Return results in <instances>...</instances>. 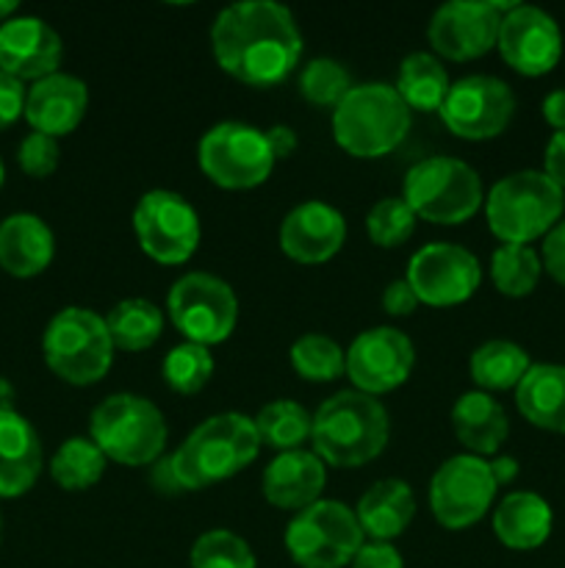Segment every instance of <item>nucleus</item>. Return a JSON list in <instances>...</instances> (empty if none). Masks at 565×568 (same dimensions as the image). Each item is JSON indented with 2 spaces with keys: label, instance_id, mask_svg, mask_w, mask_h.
I'll use <instances>...</instances> for the list:
<instances>
[{
  "label": "nucleus",
  "instance_id": "f3484780",
  "mask_svg": "<svg viewBox=\"0 0 565 568\" xmlns=\"http://www.w3.org/2000/svg\"><path fill=\"white\" fill-rule=\"evenodd\" d=\"M415 366V347L397 327L363 331L347 349V375L355 392L369 397L393 392L410 377Z\"/></svg>",
  "mask_w": 565,
  "mask_h": 568
},
{
  "label": "nucleus",
  "instance_id": "4c0bfd02",
  "mask_svg": "<svg viewBox=\"0 0 565 568\" xmlns=\"http://www.w3.org/2000/svg\"><path fill=\"white\" fill-rule=\"evenodd\" d=\"M192 568H258L244 538L230 530H208L194 541L188 555Z\"/></svg>",
  "mask_w": 565,
  "mask_h": 568
},
{
  "label": "nucleus",
  "instance_id": "9b49d317",
  "mask_svg": "<svg viewBox=\"0 0 565 568\" xmlns=\"http://www.w3.org/2000/svg\"><path fill=\"white\" fill-rule=\"evenodd\" d=\"M199 166L222 189H255L275 170L266 131L247 122H219L199 139Z\"/></svg>",
  "mask_w": 565,
  "mask_h": 568
},
{
  "label": "nucleus",
  "instance_id": "6e6552de",
  "mask_svg": "<svg viewBox=\"0 0 565 568\" xmlns=\"http://www.w3.org/2000/svg\"><path fill=\"white\" fill-rule=\"evenodd\" d=\"M404 203L419 220L435 225H463L482 209V181L465 161L432 155L410 166Z\"/></svg>",
  "mask_w": 565,
  "mask_h": 568
},
{
  "label": "nucleus",
  "instance_id": "49530a36",
  "mask_svg": "<svg viewBox=\"0 0 565 568\" xmlns=\"http://www.w3.org/2000/svg\"><path fill=\"white\" fill-rule=\"evenodd\" d=\"M546 172L554 183L565 192V131H557L546 144Z\"/></svg>",
  "mask_w": 565,
  "mask_h": 568
},
{
  "label": "nucleus",
  "instance_id": "2f4dec72",
  "mask_svg": "<svg viewBox=\"0 0 565 568\" xmlns=\"http://www.w3.org/2000/svg\"><path fill=\"white\" fill-rule=\"evenodd\" d=\"M310 427H314V416L294 399H275L255 416L260 444L277 453H291L302 447L305 438H310Z\"/></svg>",
  "mask_w": 565,
  "mask_h": 568
},
{
  "label": "nucleus",
  "instance_id": "f03ea898",
  "mask_svg": "<svg viewBox=\"0 0 565 568\" xmlns=\"http://www.w3.org/2000/svg\"><path fill=\"white\" fill-rule=\"evenodd\" d=\"M391 436L388 410L363 392H338L319 405L310 427L314 453L325 466L358 469L380 458Z\"/></svg>",
  "mask_w": 565,
  "mask_h": 568
},
{
  "label": "nucleus",
  "instance_id": "6ab92c4d",
  "mask_svg": "<svg viewBox=\"0 0 565 568\" xmlns=\"http://www.w3.org/2000/svg\"><path fill=\"white\" fill-rule=\"evenodd\" d=\"M61 55V37L39 17H11L0 26V70L20 83L59 72Z\"/></svg>",
  "mask_w": 565,
  "mask_h": 568
},
{
  "label": "nucleus",
  "instance_id": "2eb2a0df",
  "mask_svg": "<svg viewBox=\"0 0 565 568\" xmlns=\"http://www.w3.org/2000/svg\"><path fill=\"white\" fill-rule=\"evenodd\" d=\"M515 3L502 0H452L432 14L427 39L432 50L449 61H471L496 44L504 14Z\"/></svg>",
  "mask_w": 565,
  "mask_h": 568
},
{
  "label": "nucleus",
  "instance_id": "8fccbe9b",
  "mask_svg": "<svg viewBox=\"0 0 565 568\" xmlns=\"http://www.w3.org/2000/svg\"><path fill=\"white\" fill-rule=\"evenodd\" d=\"M487 466H491V475L496 486H510L518 477V460L510 458V455H502V458L491 460Z\"/></svg>",
  "mask_w": 565,
  "mask_h": 568
},
{
  "label": "nucleus",
  "instance_id": "a18cd8bd",
  "mask_svg": "<svg viewBox=\"0 0 565 568\" xmlns=\"http://www.w3.org/2000/svg\"><path fill=\"white\" fill-rule=\"evenodd\" d=\"M415 305H419V297L410 288L408 281H391L382 292V308L391 316H408L413 314Z\"/></svg>",
  "mask_w": 565,
  "mask_h": 568
},
{
  "label": "nucleus",
  "instance_id": "c85d7f7f",
  "mask_svg": "<svg viewBox=\"0 0 565 568\" xmlns=\"http://www.w3.org/2000/svg\"><path fill=\"white\" fill-rule=\"evenodd\" d=\"M530 355L524 347L513 342H502L493 338L482 347L474 349L471 355V381L480 386V392H507V388H518L524 375L530 372Z\"/></svg>",
  "mask_w": 565,
  "mask_h": 568
},
{
  "label": "nucleus",
  "instance_id": "603ef678",
  "mask_svg": "<svg viewBox=\"0 0 565 568\" xmlns=\"http://www.w3.org/2000/svg\"><path fill=\"white\" fill-rule=\"evenodd\" d=\"M17 9H20V6H17L14 0H0V22L11 20V14H14Z\"/></svg>",
  "mask_w": 565,
  "mask_h": 568
},
{
  "label": "nucleus",
  "instance_id": "9d476101",
  "mask_svg": "<svg viewBox=\"0 0 565 568\" xmlns=\"http://www.w3.org/2000/svg\"><path fill=\"white\" fill-rule=\"evenodd\" d=\"M166 311L186 342L210 347L230 338V333L236 331L238 297L222 277L208 272H188L170 288Z\"/></svg>",
  "mask_w": 565,
  "mask_h": 568
},
{
  "label": "nucleus",
  "instance_id": "ea45409f",
  "mask_svg": "<svg viewBox=\"0 0 565 568\" xmlns=\"http://www.w3.org/2000/svg\"><path fill=\"white\" fill-rule=\"evenodd\" d=\"M59 139L44 136V133H28L17 150V161H20L22 172L31 178H50L59 166Z\"/></svg>",
  "mask_w": 565,
  "mask_h": 568
},
{
  "label": "nucleus",
  "instance_id": "bb28decb",
  "mask_svg": "<svg viewBox=\"0 0 565 568\" xmlns=\"http://www.w3.org/2000/svg\"><path fill=\"white\" fill-rule=\"evenodd\" d=\"M515 405L521 416L535 427L565 433V366H530L524 381L515 388Z\"/></svg>",
  "mask_w": 565,
  "mask_h": 568
},
{
  "label": "nucleus",
  "instance_id": "39448f33",
  "mask_svg": "<svg viewBox=\"0 0 565 568\" xmlns=\"http://www.w3.org/2000/svg\"><path fill=\"white\" fill-rule=\"evenodd\" d=\"M565 194L546 172L521 170L493 183L485 197V216L502 244H530L557 225Z\"/></svg>",
  "mask_w": 565,
  "mask_h": 568
},
{
  "label": "nucleus",
  "instance_id": "f704fd0d",
  "mask_svg": "<svg viewBox=\"0 0 565 568\" xmlns=\"http://www.w3.org/2000/svg\"><path fill=\"white\" fill-rule=\"evenodd\" d=\"M291 366L302 381L332 383L347 375V353L332 338L321 333H308L291 347Z\"/></svg>",
  "mask_w": 565,
  "mask_h": 568
},
{
  "label": "nucleus",
  "instance_id": "412c9836",
  "mask_svg": "<svg viewBox=\"0 0 565 568\" xmlns=\"http://www.w3.org/2000/svg\"><path fill=\"white\" fill-rule=\"evenodd\" d=\"M89 109V89L81 78L53 72L25 92V120L33 133L66 136L83 122Z\"/></svg>",
  "mask_w": 565,
  "mask_h": 568
},
{
  "label": "nucleus",
  "instance_id": "f8f14e48",
  "mask_svg": "<svg viewBox=\"0 0 565 568\" xmlns=\"http://www.w3.org/2000/svg\"><path fill=\"white\" fill-rule=\"evenodd\" d=\"M138 247L155 264H186L199 247V216L186 197L166 189L142 194L133 209Z\"/></svg>",
  "mask_w": 565,
  "mask_h": 568
},
{
  "label": "nucleus",
  "instance_id": "c03bdc74",
  "mask_svg": "<svg viewBox=\"0 0 565 568\" xmlns=\"http://www.w3.org/2000/svg\"><path fill=\"white\" fill-rule=\"evenodd\" d=\"M150 486L161 494V497H181L186 494L181 477H177L172 455H161L155 464H150Z\"/></svg>",
  "mask_w": 565,
  "mask_h": 568
},
{
  "label": "nucleus",
  "instance_id": "cd10ccee",
  "mask_svg": "<svg viewBox=\"0 0 565 568\" xmlns=\"http://www.w3.org/2000/svg\"><path fill=\"white\" fill-rule=\"evenodd\" d=\"M493 532L510 549H535L552 532V508L532 491L507 494L493 514Z\"/></svg>",
  "mask_w": 565,
  "mask_h": 568
},
{
  "label": "nucleus",
  "instance_id": "a211bd4d",
  "mask_svg": "<svg viewBox=\"0 0 565 568\" xmlns=\"http://www.w3.org/2000/svg\"><path fill=\"white\" fill-rule=\"evenodd\" d=\"M496 48L521 75H546L563 55V33L552 14L537 6L515 3V9L504 14Z\"/></svg>",
  "mask_w": 565,
  "mask_h": 568
},
{
  "label": "nucleus",
  "instance_id": "5fc2aeb1",
  "mask_svg": "<svg viewBox=\"0 0 565 568\" xmlns=\"http://www.w3.org/2000/svg\"><path fill=\"white\" fill-rule=\"evenodd\" d=\"M0 530H3V521H0Z\"/></svg>",
  "mask_w": 565,
  "mask_h": 568
},
{
  "label": "nucleus",
  "instance_id": "ddd939ff",
  "mask_svg": "<svg viewBox=\"0 0 565 568\" xmlns=\"http://www.w3.org/2000/svg\"><path fill=\"white\" fill-rule=\"evenodd\" d=\"M496 488L485 458L454 455L432 475L430 510L446 530H465L491 510Z\"/></svg>",
  "mask_w": 565,
  "mask_h": 568
},
{
  "label": "nucleus",
  "instance_id": "0eeeda50",
  "mask_svg": "<svg viewBox=\"0 0 565 568\" xmlns=\"http://www.w3.org/2000/svg\"><path fill=\"white\" fill-rule=\"evenodd\" d=\"M50 372L70 386H94L114 364V342L92 308H64L50 320L42 336Z\"/></svg>",
  "mask_w": 565,
  "mask_h": 568
},
{
  "label": "nucleus",
  "instance_id": "423d86ee",
  "mask_svg": "<svg viewBox=\"0 0 565 568\" xmlns=\"http://www.w3.org/2000/svg\"><path fill=\"white\" fill-rule=\"evenodd\" d=\"M89 438L114 464L150 466L164 455L166 422L150 399L114 394L92 410Z\"/></svg>",
  "mask_w": 565,
  "mask_h": 568
},
{
  "label": "nucleus",
  "instance_id": "c756f323",
  "mask_svg": "<svg viewBox=\"0 0 565 568\" xmlns=\"http://www.w3.org/2000/svg\"><path fill=\"white\" fill-rule=\"evenodd\" d=\"M105 327L114 342V349L122 353H142L150 349L164 333V314L150 300H122L105 316Z\"/></svg>",
  "mask_w": 565,
  "mask_h": 568
},
{
  "label": "nucleus",
  "instance_id": "5701e85b",
  "mask_svg": "<svg viewBox=\"0 0 565 568\" xmlns=\"http://www.w3.org/2000/svg\"><path fill=\"white\" fill-rule=\"evenodd\" d=\"M42 471V442L25 416L0 414V499L22 497Z\"/></svg>",
  "mask_w": 565,
  "mask_h": 568
},
{
  "label": "nucleus",
  "instance_id": "aec40b11",
  "mask_svg": "<svg viewBox=\"0 0 565 568\" xmlns=\"http://www.w3.org/2000/svg\"><path fill=\"white\" fill-rule=\"evenodd\" d=\"M347 242V222L332 205L310 200L297 205L280 225V250L305 266L325 264Z\"/></svg>",
  "mask_w": 565,
  "mask_h": 568
},
{
  "label": "nucleus",
  "instance_id": "a878e982",
  "mask_svg": "<svg viewBox=\"0 0 565 568\" xmlns=\"http://www.w3.org/2000/svg\"><path fill=\"white\" fill-rule=\"evenodd\" d=\"M452 430L458 442L469 449V455L485 458V455L499 453L510 433V422L491 394L469 392L454 403Z\"/></svg>",
  "mask_w": 565,
  "mask_h": 568
},
{
  "label": "nucleus",
  "instance_id": "3c124183",
  "mask_svg": "<svg viewBox=\"0 0 565 568\" xmlns=\"http://www.w3.org/2000/svg\"><path fill=\"white\" fill-rule=\"evenodd\" d=\"M17 392L6 377H0V414H14Z\"/></svg>",
  "mask_w": 565,
  "mask_h": 568
},
{
  "label": "nucleus",
  "instance_id": "393cba45",
  "mask_svg": "<svg viewBox=\"0 0 565 568\" xmlns=\"http://www.w3.org/2000/svg\"><path fill=\"white\" fill-rule=\"evenodd\" d=\"M415 516V497L410 486L397 477H386L377 480L369 491L360 497L358 508H355V519H358L363 536L371 541H388L402 536L410 527Z\"/></svg>",
  "mask_w": 565,
  "mask_h": 568
},
{
  "label": "nucleus",
  "instance_id": "09e8293b",
  "mask_svg": "<svg viewBox=\"0 0 565 568\" xmlns=\"http://www.w3.org/2000/svg\"><path fill=\"white\" fill-rule=\"evenodd\" d=\"M543 116H546L548 125L565 131V89H557L543 100Z\"/></svg>",
  "mask_w": 565,
  "mask_h": 568
},
{
  "label": "nucleus",
  "instance_id": "20e7f679",
  "mask_svg": "<svg viewBox=\"0 0 565 568\" xmlns=\"http://www.w3.org/2000/svg\"><path fill=\"white\" fill-rule=\"evenodd\" d=\"M410 114L388 83H358L332 111V136L355 159H382L404 142Z\"/></svg>",
  "mask_w": 565,
  "mask_h": 568
},
{
  "label": "nucleus",
  "instance_id": "c9c22d12",
  "mask_svg": "<svg viewBox=\"0 0 565 568\" xmlns=\"http://www.w3.org/2000/svg\"><path fill=\"white\" fill-rule=\"evenodd\" d=\"M161 375L172 392L197 394L208 386L210 375H214V355L203 344L183 342L166 353Z\"/></svg>",
  "mask_w": 565,
  "mask_h": 568
},
{
  "label": "nucleus",
  "instance_id": "f257e3e1",
  "mask_svg": "<svg viewBox=\"0 0 565 568\" xmlns=\"http://www.w3.org/2000/svg\"><path fill=\"white\" fill-rule=\"evenodd\" d=\"M210 50L227 75L247 87H275L302 55V33L291 11L271 0H247L219 11Z\"/></svg>",
  "mask_w": 565,
  "mask_h": 568
},
{
  "label": "nucleus",
  "instance_id": "4be33fe9",
  "mask_svg": "<svg viewBox=\"0 0 565 568\" xmlns=\"http://www.w3.org/2000/svg\"><path fill=\"white\" fill-rule=\"evenodd\" d=\"M327 486V466L316 453L291 449L280 453L264 471V497L266 503L280 510H305L308 505L319 503Z\"/></svg>",
  "mask_w": 565,
  "mask_h": 568
},
{
  "label": "nucleus",
  "instance_id": "a19ab883",
  "mask_svg": "<svg viewBox=\"0 0 565 568\" xmlns=\"http://www.w3.org/2000/svg\"><path fill=\"white\" fill-rule=\"evenodd\" d=\"M22 111H25V89L17 78L0 70V131L14 125Z\"/></svg>",
  "mask_w": 565,
  "mask_h": 568
},
{
  "label": "nucleus",
  "instance_id": "7ed1b4c3",
  "mask_svg": "<svg viewBox=\"0 0 565 568\" xmlns=\"http://www.w3.org/2000/svg\"><path fill=\"white\" fill-rule=\"evenodd\" d=\"M260 438L255 419L244 414H219L205 419L172 453L177 477L186 491H199L247 469L258 458Z\"/></svg>",
  "mask_w": 565,
  "mask_h": 568
},
{
  "label": "nucleus",
  "instance_id": "dca6fc26",
  "mask_svg": "<svg viewBox=\"0 0 565 568\" xmlns=\"http://www.w3.org/2000/svg\"><path fill=\"white\" fill-rule=\"evenodd\" d=\"M404 281L410 283L419 303L432 308H452L474 297L482 270L476 255L460 244L432 242L410 258Z\"/></svg>",
  "mask_w": 565,
  "mask_h": 568
},
{
  "label": "nucleus",
  "instance_id": "72a5a7b5",
  "mask_svg": "<svg viewBox=\"0 0 565 568\" xmlns=\"http://www.w3.org/2000/svg\"><path fill=\"white\" fill-rule=\"evenodd\" d=\"M543 261L530 244H502L491 258L493 286L507 297H526L541 281Z\"/></svg>",
  "mask_w": 565,
  "mask_h": 568
},
{
  "label": "nucleus",
  "instance_id": "79ce46f5",
  "mask_svg": "<svg viewBox=\"0 0 565 568\" xmlns=\"http://www.w3.org/2000/svg\"><path fill=\"white\" fill-rule=\"evenodd\" d=\"M352 568H404L402 555L388 541H369L352 558Z\"/></svg>",
  "mask_w": 565,
  "mask_h": 568
},
{
  "label": "nucleus",
  "instance_id": "4468645a",
  "mask_svg": "<svg viewBox=\"0 0 565 568\" xmlns=\"http://www.w3.org/2000/svg\"><path fill=\"white\" fill-rule=\"evenodd\" d=\"M438 114L458 139L485 142V139L504 133V128L513 120V89L493 75L460 78L449 87V94Z\"/></svg>",
  "mask_w": 565,
  "mask_h": 568
},
{
  "label": "nucleus",
  "instance_id": "473e14b6",
  "mask_svg": "<svg viewBox=\"0 0 565 568\" xmlns=\"http://www.w3.org/2000/svg\"><path fill=\"white\" fill-rule=\"evenodd\" d=\"M105 460L92 438H70L50 460V475L64 491H89L103 477Z\"/></svg>",
  "mask_w": 565,
  "mask_h": 568
},
{
  "label": "nucleus",
  "instance_id": "1a4fd4ad",
  "mask_svg": "<svg viewBox=\"0 0 565 568\" xmlns=\"http://www.w3.org/2000/svg\"><path fill=\"white\" fill-rule=\"evenodd\" d=\"M355 510L336 499H319L299 510L286 527V549L302 568H343L363 547Z\"/></svg>",
  "mask_w": 565,
  "mask_h": 568
},
{
  "label": "nucleus",
  "instance_id": "37998d69",
  "mask_svg": "<svg viewBox=\"0 0 565 568\" xmlns=\"http://www.w3.org/2000/svg\"><path fill=\"white\" fill-rule=\"evenodd\" d=\"M543 266H546L554 281L565 286V222H559V225H554L546 233V242H543Z\"/></svg>",
  "mask_w": 565,
  "mask_h": 568
},
{
  "label": "nucleus",
  "instance_id": "7c9ffc66",
  "mask_svg": "<svg viewBox=\"0 0 565 568\" xmlns=\"http://www.w3.org/2000/svg\"><path fill=\"white\" fill-rule=\"evenodd\" d=\"M449 81L446 70L432 53H410L399 67L397 92L410 111H441L446 100Z\"/></svg>",
  "mask_w": 565,
  "mask_h": 568
},
{
  "label": "nucleus",
  "instance_id": "de8ad7c7",
  "mask_svg": "<svg viewBox=\"0 0 565 568\" xmlns=\"http://www.w3.org/2000/svg\"><path fill=\"white\" fill-rule=\"evenodd\" d=\"M266 142H269V150L271 155H275V161H280V159H288V155L297 150V133H294L288 125H275L266 131Z\"/></svg>",
  "mask_w": 565,
  "mask_h": 568
},
{
  "label": "nucleus",
  "instance_id": "b1692460",
  "mask_svg": "<svg viewBox=\"0 0 565 568\" xmlns=\"http://www.w3.org/2000/svg\"><path fill=\"white\" fill-rule=\"evenodd\" d=\"M53 231L37 214H11L0 222V266L9 275H42L53 261Z\"/></svg>",
  "mask_w": 565,
  "mask_h": 568
},
{
  "label": "nucleus",
  "instance_id": "e433bc0d",
  "mask_svg": "<svg viewBox=\"0 0 565 568\" xmlns=\"http://www.w3.org/2000/svg\"><path fill=\"white\" fill-rule=\"evenodd\" d=\"M415 220L404 197H382L380 203L371 205V211L366 214V233H369L371 242L382 250L402 247L415 231Z\"/></svg>",
  "mask_w": 565,
  "mask_h": 568
},
{
  "label": "nucleus",
  "instance_id": "58836bf2",
  "mask_svg": "<svg viewBox=\"0 0 565 568\" xmlns=\"http://www.w3.org/2000/svg\"><path fill=\"white\" fill-rule=\"evenodd\" d=\"M352 75L347 72V67L336 59H314L299 75V92L308 103L321 105H332L336 109L343 98L352 89Z\"/></svg>",
  "mask_w": 565,
  "mask_h": 568
},
{
  "label": "nucleus",
  "instance_id": "864d4df0",
  "mask_svg": "<svg viewBox=\"0 0 565 568\" xmlns=\"http://www.w3.org/2000/svg\"><path fill=\"white\" fill-rule=\"evenodd\" d=\"M3 178H6V172H3V161H0V186H3Z\"/></svg>",
  "mask_w": 565,
  "mask_h": 568
}]
</instances>
